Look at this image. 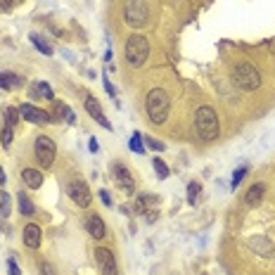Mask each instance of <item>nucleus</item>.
<instances>
[{
	"instance_id": "nucleus-1",
	"label": "nucleus",
	"mask_w": 275,
	"mask_h": 275,
	"mask_svg": "<svg viewBox=\"0 0 275 275\" xmlns=\"http://www.w3.org/2000/svg\"><path fill=\"white\" fill-rule=\"evenodd\" d=\"M145 110L150 121L154 124H164L168 119V110H171V98L164 88H152L147 92V100H145Z\"/></svg>"
},
{
	"instance_id": "nucleus-2",
	"label": "nucleus",
	"mask_w": 275,
	"mask_h": 275,
	"mask_svg": "<svg viewBox=\"0 0 275 275\" xmlns=\"http://www.w3.org/2000/svg\"><path fill=\"white\" fill-rule=\"evenodd\" d=\"M194 124H197V133L202 140H216L218 138V116H216L214 107H209V104L200 107L194 114Z\"/></svg>"
},
{
	"instance_id": "nucleus-3",
	"label": "nucleus",
	"mask_w": 275,
	"mask_h": 275,
	"mask_svg": "<svg viewBox=\"0 0 275 275\" xmlns=\"http://www.w3.org/2000/svg\"><path fill=\"white\" fill-rule=\"evenodd\" d=\"M232 81L238 88L242 90H256L258 86H261V74L254 64H249V62H240L235 69H232Z\"/></svg>"
},
{
	"instance_id": "nucleus-4",
	"label": "nucleus",
	"mask_w": 275,
	"mask_h": 275,
	"mask_svg": "<svg viewBox=\"0 0 275 275\" xmlns=\"http://www.w3.org/2000/svg\"><path fill=\"white\" fill-rule=\"evenodd\" d=\"M124 19L130 28H142L150 22V8L145 0H128L124 8Z\"/></svg>"
},
{
	"instance_id": "nucleus-5",
	"label": "nucleus",
	"mask_w": 275,
	"mask_h": 275,
	"mask_svg": "<svg viewBox=\"0 0 275 275\" xmlns=\"http://www.w3.org/2000/svg\"><path fill=\"white\" fill-rule=\"evenodd\" d=\"M150 55V43L142 36H130L126 40V60L130 66H142Z\"/></svg>"
},
{
	"instance_id": "nucleus-6",
	"label": "nucleus",
	"mask_w": 275,
	"mask_h": 275,
	"mask_svg": "<svg viewBox=\"0 0 275 275\" xmlns=\"http://www.w3.org/2000/svg\"><path fill=\"white\" fill-rule=\"evenodd\" d=\"M34 152H36V159L43 164V168H48V166H52V162H55L57 147L48 136H38L36 142H34Z\"/></svg>"
},
{
	"instance_id": "nucleus-7",
	"label": "nucleus",
	"mask_w": 275,
	"mask_h": 275,
	"mask_svg": "<svg viewBox=\"0 0 275 275\" xmlns=\"http://www.w3.org/2000/svg\"><path fill=\"white\" fill-rule=\"evenodd\" d=\"M95 261H98V268H100L102 275H119V270H116V258L112 254V249L98 247L95 249Z\"/></svg>"
},
{
	"instance_id": "nucleus-8",
	"label": "nucleus",
	"mask_w": 275,
	"mask_h": 275,
	"mask_svg": "<svg viewBox=\"0 0 275 275\" xmlns=\"http://www.w3.org/2000/svg\"><path fill=\"white\" fill-rule=\"evenodd\" d=\"M69 197H72L74 204H78L81 209L90 206V202H92V194L83 180H72V183H69Z\"/></svg>"
},
{
	"instance_id": "nucleus-9",
	"label": "nucleus",
	"mask_w": 275,
	"mask_h": 275,
	"mask_svg": "<svg viewBox=\"0 0 275 275\" xmlns=\"http://www.w3.org/2000/svg\"><path fill=\"white\" fill-rule=\"evenodd\" d=\"M114 178H116V185H119L121 190L126 194H133L136 192V183H133V176H130V171L126 168L124 164H116L114 166Z\"/></svg>"
},
{
	"instance_id": "nucleus-10",
	"label": "nucleus",
	"mask_w": 275,
	"mask_h": 275,
	"mask_svg": "<svg viewBox=\"0 0 275 275\" xmlns=\"http://www.w3.org/2000/svg\"><path fill=\"white\" fill-rule=\"evenodd\" d=\"M19 114H22L26 121H31V124H50V121H52L48 112L38 110L34 104H22V107H19Z\"/></svg>"
},
{
	"instance_id": "nucleus-11",
	"label": "nucleus",
	"mask_w": 275,
	"mask_h": 275,
	"mask_svg": "<svg viewBox=\"0 0 275 275\" xmlns=\"http://www.w3.org/2000/svg\"><path fill=\"white\" fill-rule=\"evenodd\" d=\"M86 112H88V114H90V116L98 121V124H102V126H104L107 130H112V124L104 119V114H102V107L98 104V100H95L92 95H88V98H86Z\"/></svg>"
},
{
	"instance_id": "nucleus-12",
	"label": "nucleus",
	"mask_w": 275,
	"mask_h": 275,
	"mask_svg": "<svg viewBox=\"0 0 275 275\" xmlns=\"http://www.w3.org/2000/svg\"><path fill=\"white\" fill-rule=\"evenodd\" d=\"M86 228L90 232L95 240H102L107 235V226H104V220L100 216H88V223H86Z\"/></svg>"
},
{
	"instance_id": "nucleus-13",
	"label": "nucleus",
	"mask_w": 275,
	"mask_h": 275,
	"mask_svg": "<svg viewBox=\"0 0 275 275\" xmlns=\"http://www.w3.org/2000/svg\"><path fill=\"white\" fill-rule=\"evenodd\" d=\"M24 244L28 249H38L40 247V228H38L36 223H31L24 228Z\"/></svg>"
},
{
	"instance_id": "nucleus-14",
	"label": "nucleus",
	"mask_w": 275,
	"mask_h": 275,
	"mask_svg": "<svg viewBox=\"0 0 275 275\" xmlns=\"http://www.w3.org/2000/svg\"><path fill=\"white\" fill-rule=\"evenodd\" d=\"M264 192H266V185H264V183L252 185V188L247 190V197H244V202H247L249 206H258V204H261V200H264Z\"/></svg>"
},
{
	"instance_id": "nucleus-15",
	"label": "nucleus",
	"mask_w": 275,
	"mask_h": 275,
	"mask_svg": "<svg viewBox=\"0 0 275 275\" xmlns=\"http://www.w3.org/2000/svg\"><path fill=\"white\" fill-rule=\"evenodd\" d=\"M22 180L26 183V188H31V190H38V188L43 185V174H40V171H36V168H24Z\"/></svg>"
},
{
	"instance_id": "nucleus-16",
	"label": "nucleus",
	"mask_w": 275,
	"mask_h": 275,
	"mask_svg": "<svg viewBox=\"0 0 275 275\" xmlns=\"http://www.w3.org/2000/svg\"><path fill=\"white\" fill-rule=\"evenodd\" d=\"M17 202H19V211H22L24 216H36V209H34V202L28 200V194L19 192L17 194Z\"/></svg>"
},
{
	"instance_id": "nucleus-17",
	"label": "nucleus",
	"mask_w": 275,
	"mask_h": 275,
	"mask_svg": "<svg viewBox=\"0 0 275 275\" xmlns=\"http://www.w3.org/2000/svg\"><path fill=\"white\" fill-rule=\"evenodd\" d=\"M22 78H19L17 74H0V88H5V90H12V88H17Z\"/></svg>"
},
{
	"instance_id": "nucleus-18",
	"label": "nucleus",
	"mask_w": 275,
	"mask_h": 275,
	"mask_svg": "<svg viewBox=\"0 0 275 275\" xmlns=\"http://www.w3.org/2000/svg\"><path fill=\"white\" fill-rule=\"evenodd\" d=\"M152 166H154V171L159 174V178H162V180H164V178H168V166L164 164V159H162V156H154V159H152Z\"/></svg>"
},
{
	"instance_id": "nucleus-19",
	"label": "nucleus",
	"mask_w": 275,
	"mask_h": 275,
	"mask_svg": "<svg viewBox=\"0 0 275 275\" xmlns=\"http://www.w3.org/2000/svg\"><path fill=\"white\" fill-rule=\"evenodd\" d=\"M19 116H22V114H19V110H14V107H8V110H5V121H8L10 128H14V124L19 121Z\"/></svg>"
},
{
	"instance_id": "nucleus-20",
	"label": "nucleus",
	"mask_w": 275,
	"mask_h": 275,
	"mask_svg": "<svg viewBox=\"0 0 275 275\" xmlns=\"http://www.w3.org/2000/svg\"><path fill=\"white\" fill-rule=\"evenodd\" d=\"M140 133H133V136H130V150H133V152H138V154H142V152H145V145H142V140H140Z\"/></svg>"
},
{
	"instance_id": "nucleus-21",
	"label": "nucleus",
	"mask_w": 275,
	"mask_h": 275,
	"mask_svg": "<svg viewBox=\"0 0 275 275\" xmlns=\"http://www.w3.org/2000/svg\"><path fill=\"white\" fill-rule=\"evenodd\" d=\"M36 90L40 92L46 100H55V95H52V88H50L46 81H38V83H36Z\"/></svg>"
},
{
	"instance_id": "nucleus-22",
	"label": "nucleus",
	"mask_w": 275,
	"mask_h": 275,
	"mask_svg": "<svg viewBox=\"0 0 275 275\" xmlns=\"http://www.w3.org/2000/svg\"><path fill=\"white\" fill-rule=\"evenodd\" d=\"M200 192H202V185H200V183H190V185H188V202L194 204Z\"/></svg>"
},
{
	"instance_id": "nucleus-23",
	"label": "nucleus",
	"mask_w": 275,
	"mask_h": 275,
	"mask_svg": "<svg viewBox=\"0 0 275 275\" xmlns=\"http://www.w3.org/2000/svg\"><path fill=\"white\" fill-rule=\"evenodd\" d=\"M0 216H5V218L10 216V194L8 192L0 194Z\"/></svg>"
},
{
	"instance_id": "nucleus-24",
	"label": "nucleus",
	"mask_w": 275,
	"mask_h": 275,
	"mask_svg": "<svg viewBox=\"0 0 275 275\" xmlns=\"http://www.w3.org/2000/svg\"><path fill=\"white\" fill-rule=\"evenodd\" d=\"M31 40L36 43V48H38V50H40V52H43V55H52V48L48 46V43H43V40H40V38H38L36 34L31 36Z\"/></svg>"
},
{
	"instance_id": "nucleus-25",
	"label": "nucleus",
	"mask_w": 275,
	"mask_h": 275,
	"mask_svg": "<svg viewBox=\"0 0 275 275\" xmlns=\"http://www.w3.org/2000/svg\"><path fill=\"white\" fill-rule=\"evenodd\" d=\"M0 142H2V147L12 145V128H10V126H5V128L0 130Z\"/></svg>"
},
{
	"instance_id": "nucleus-26",
	"label": "nucleus",
	"mask_w": 275,
	"mask_h": 275,
	"mask_svg": "<svg viewBox=\"0 0 275 275\" xmlns=\"http://www.w3.org/2000/svg\"><path fill=\"white\" fill-rule=\"evenodd\" d=\"M244 174H247V166H242V168H238V171L232 174V190H235V188L240 185V180L244 178Z\"/></svg>"
},
{
	"instance_id": "nucleus-27",
	"label": "nucleus",
	"mask_w": 275,
	"mask_h": 275,
	"mask_svg": "<svg viewBox=\"0 0 275 275\" xmlns=\"http://www.w3.org/2000/svg\"><path fill=\"white\" fill-rule=\"evenodd\" d=\"M40 275H57V273L50 264H40Z\"/></svg>"
},
{
	"instance_id": "nucleus-28",
	"label": "nucleus",
	"mask_w": 275,
	"mask_h": 275,
	"mask_svg": "<svg viewBox=\"0 0 275 275\" xmlns=\"http://www.w3.org/2000/svg\"><path fill=\"white\" fill-rule=\"evenodd\" d=\"M8 268H10V275H19V266H17V261H14V258H10V261H8Z\"/></svg>"
},
{
	"instance_id": "nucleus-29",
	"label": "nucleus",
	"mask_w": 275,
	"mask_h": 275,
	"mask_svg": "<svg viewBox=\"0 0 275 275\" xmlns=\"http://www.w3.org/2000/svg\"><path fill=\"white\" fill-rule=\"evenodd\" d=\"M147 145L152 147V150H164V145H162V142H156L154 138H147Z\"/></svg>"
},
{
	"instance_id": "nucleus-30",
	"label": "nucleus",
	"mask_w": 275,
	"mask_h": 275,
	"mask_svg": "<svg viewBox=\"0 0 275 275\" xmlns=\"http://www.w3.org/2000/svg\"><path fill=\"white\" fill-rule=\"evenodd\" d=\"M0 10H12V0H0Z\"/></svg>"
},
{
	"instance_id": "nucleus-31",
	"label": "nucleus",
	"mask_w": 275,
	"mask_h": 275,
	"mask_svg": "<svg viewBox=\"0 0 275 275\" xmlns=\"http://www.w3.org/2000/svg\"><path fill=\"white\" fill-rule=\"evenodd\" d=\"M100 197H102V202L107 204V206H110V204H112V200H110V194H107V190H102V192H100Z\"/></svg>"
},
{
	"instance_id": "nucleus-32",
	"label": "nucleus",
	"mask_w": 275,
	"mask_h": 275,
	"mask_svg": "<svg viewBox=\"0 0 275 275\" xmlns=\"http://www.w3.org/2000/svg\"><path fill=\"white\" fill-rule=\"evenodd\" d=\"M88 147H90V152H98V140H90V145Z\"/></svg>"
},
{
	"instance_id": "nucleus-33",
	"label": "nucleus",
	"mask_w": 275,
	"mask_h": 275,
	"mask_svg": "<svg viewBox=\"0 0 275 275\" xmlns=\"http://www.w3.org/2000/svg\"><path fill=\"white\" fill-rule=\"evenodd\" d=\"M104 88H107V92H110V95H114V88H112L110 81H104Z\"/></svg>"
},
{
	"instance_id": "nucleus-34",
	"label": "nucleus",
	"mask_w": 275,
	"mask_h": 275,
	"mask_svg": "<svg viewBox=\"0 0 275 275\" xmlns=\"http://www.w3.org/2000/svg\"><path fill=\"white\" fill-rule=\"evenodd\" d=\"M0 185H5V171H2V166H0Z\"/></svg>"
}]
</instances>
